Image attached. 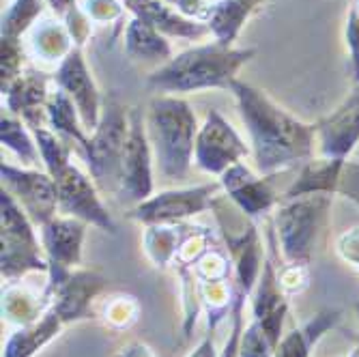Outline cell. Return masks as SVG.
<instances>
[{"label":"cell","mask_w":359,"mask_h":357,"mask_svg":"<svg viewBox=\"0 0 359 357\" xmlns=\"http://www.w3.org/2000/svg\"><path fill=\"white\" fill-rule=\"evenodd\" d=\"M231 93L237 97L241 119L250 132L260 175L273 177L312 159L316 125H306L290 116L263 90L245 82L235 80Z\"/></svg>","instance_id":"1"},{"label":"cell","mask_w":359,"mask_h":357,"mask_svg":"<svg viewBox=\"0 0 359 357\" xmlns=\"http://www.w3.org/2000/svg\"><path fill=\"white\" fill-rule=\"evenodd\" d=\"M256 54L254 48L233 50L231 46L207 43L191 48L164 62L147 80L159 93H189L201 88H231L237 72Z\"/></svg>","instance_id":"2"},{"label":"cell","mask_w":359,"mask_h":357,"mask_svg":"<svg viewBox=\"0 0 359 357\" xmlns=\"http://www.w3.org/2000/svg\"><path fill=\"white\" fill-rule=\"evenodd\" d=\"M147 132L159 175L166 181H183L196 151V114L181 97L159 95L149 104Z\"/></svg>","instance_id":"3"},{"label":"cell","mask_w":359,"mask_h":357,"mask_svg":"<svg viewBox=\"0 0 359 357\" xmlns=\"http://www.w3.org/2000/svg\"><path fill=\"white\" fill-rule=\"evenodd\" d=\"M129 136V112L116 95L104 100L102 121L88 138L84 149V159L90 168L95 185L116 196L123 177V157Z\"/></svg>","instance_id":"4"},{"label":"cell","mask_w":359,"mask_h":357,"mask_svg":"<svg viewBox=\"0 0 359 357\" xmlns=\"http://www.w3.org/2000/svg\"><path fill=\"white\" fill-rule=\"evenodd\" d=\"M0 241H3V280L18 282L30 271L48 274L50 263L35 235V224L3 187L0 191Z\"/></svg>","instance_id":"5"},{"label":"cell","mask_w":359,"mask_h":357,"mask_svg":"<svg viewBox=\"0 0 359 357\" xmlns=\"http://www.w3.org/2000/svg\"><path fill=\"white\" fill-rule=\"evenodd\" d=\"M332 207V194H308L299 198H286L276 209L278 243L286 265L308 267L316 235Z\"/></svg>","instance_id":"6"},{"label":"cell","mask_w":359,"mask_h":357,"mask_svg":"<svg viewBox=\"0 0 359 357\" xmlns=\"http://www.w3.org/2000/svg\"><path fill=\"white\" fill-rule=\"evenodd\" d=\"M211 211L222 229L226 252L235 267V284L245 295H252L256 280L263 269V243H260L256 224L228 196H217L211 203Z\"/></svg>","instance_id":"7"},{"label":"cell","mask_w":359,"mask_h":357,"mask_svg":"<svg viewBox=\"0 0 359 357\" xmlns=\"http://www.w3.org/2000/svg\"><path fill=\"white\" fill-rule=\"evenodd\" d=\"M48 276L50 280L43 290V299L65 325L88 318L93 302L108 288V280L102 274L88 269L50 267Z\"/></svg>","instance_id":"8"},{"label":"cell","mask_w":359,"mask_h":357,"mask_svg":"<svg viewBox=\"0 0 359 357\" xmlns=\"http://www.w3.org/2000/svg\"><path fill=\"white\" fill-rule=\"evenodd\" d=\"M153 147L142 108L129 110V136L123 157V177L116 191L118 203L140 205L153 196Z\"/></svg>","instance_id":"9"},{"label":"cell","mask_w":359,"mask_h":357,"mask_svg":"<svg viewBox=\"0 0 359 357\" xmlns=\"http://www.w3.org/2000/svg\"><path fill=\"white\" fill-rule=\"evenodd\" d=\"M219 189H224L222 181L185 187V189H166V191L155 194V196H151L149 201L132 207L127 215L136 222L147 224V226L179 224V222H185L198 213L209 211Z\"/></svg>","instance_id":"10"},{"label":"cell","mask_w":359,"mask_h":357,"mask_svg":"<svg viewBox=\"0 0 359 357\" xmlns=\"http://www.w3.org/2000/svg\"><path fill=\"white\" fill-rule=\"evenodd\" d=\"M56 191H58V211L62 215L78 217L86 224L97 226L100 231L116 235V224L108 209L104 207L100 194H97L95 181H90L76 164L62 168L56 177Z\"/></svg>","instance_id":"11"},{"label":"cell","mask_w":359,"mask_h":357,"mask_svg":"<svg viewBox=\"0 0 359 357\" xmlns=\"http://www.w3.org/2000/svg\"><path fill=\"white\" fill-rule=\"evenodd\" d=\"M3 187L18 201L35 226H46L58 211L56 181L50 173H39L35 168H18L11 164H0Z\"/></svg>","instance_id":"12"},{"label":"cell","mask_w":359,"mask_h":357,"mask_svg":"<svg viewBox=\"0 0 359 357\" xmlns=\"http://www.w3.org/2000/svg\"><path fill=\"white\" fill-rule=\"evenodd\" d=\"M243 157H248V147L241 136L217 110H211L196 136L194 164L209 175L222 177L228 168L241 164Z\"/></svg>","instance_id":"13"},{"label":"cell","mask_w":359,"mask_h":357,"mask_svg":"<svg viewBox=\"0 0 359 357\" xmlns=\"http://www.w3.org/2000/svg\"><path fill=\"white\" fill-rule=\"evenodd\" d=\"M56 84L72 97V102L78 108L80 121L84 125V129L88 132H95L97 125L102 121V110H104V102L100 97V90H97L86 62L82 58L80 48H74L69 52V56L60 62L58 72L54 74Z\"/></svg>","instance_id":"14"},{"label":"cell","mask_w":359,"mask_h":357,"mask_svg":"<svg viewBox=\"0 0 359 357\" xmlns=\"http://www.w3.org/2000/svg\"><path fill=\"white\" fill-rule=\"evenodd\" d=\"M271 177H258L254 175L243 161L228 168L222 175V187L226 196L231 198L250 220L267 213L276 203L278 196L269 183Z\"/></svg>","instance_id":"15"},{"label":"cell","mask_w":359,"mask_h":357,"mask_svg":"<svg viewBox=\"0 0 359 357\" xmlns=\"http://www.w3.org/2000/svg\"><path fill=\"white\" fill-rule=\"evenodd\" d=\"M86 222L69 215H56L41 226V245L50 267L76 269L82 265V243Z\"/></svg>","instance_id":"16"},{"label":"cell","mask_w":359,"mask_h":357,"mask_svg":"<svg viewBox=\"0 0 359 357\" xmlns=\"http://www.w3.org/2000/svg\"><path fill=\"white\" fill-rule=\"evenodd\" d=\"M3 95L7 97V110L18 114L26 123V127L30 129L46 127L43 123H48L50 90L43 74L37 72L22 74Z\"/></svg>","instance_id":"17"},{"label":"cell","mask_w":359,"mask_h":357,"mask_svg":"<svg viewBox=\"0 0 359 357\" xmlns=\"http://www.w3.org/2000/svg\"><path fill=\"white\" fill-rule=\"evenodd\" d=\"M127 7L138 20L153 26L161 35L181 37V39H201L209 30L207 24L185 18L183 13L172 11L166 0H127Z\"/></svg>","instance_id":"18"},{"label":"cell","mask_w":359,"mask_h":357,"mask_svg":"<svg viewBox=\"0 0 359 357\" xmlns=\"http://www.w3.org/2000/svg\"><path fill=\"white\" fill-rule=\"evenodd\" d=\"M316 136L323 157L346 161L359 142V108L340 106L327 119L316 123Z\"/></svg>","instance_id":"19"},{"label":"cell","mask_w":359,"mask_h":357,"mask_svg":"<svg viewBox=\"0 0 359 357\" xmlns=\"http://www.w3.org/2000/svg\"><path fill=\"white\" fill-rule=\"evenodd\" d=\"M346 161L342 159H330V157H320V159H308L302 166L297 179L290 183V187L284 191V201L286 198H299L308 196V194H334L338 191L340 175Z\"/></svg>","instance_id":"20"},{"label":"cell","mask_w":359,"mask_h":357,"mask_svg":"<svg viewBox=\"0 0 359 357\" xmlns=\"http://www.w3.org/2000/svg\"><path fill=\"white\" fill-rule=\"evenodd\" d=\"M65 323L52 310H48L37 323L26 328H18L3 351V357H35L46 344H50L62 330Z\"/></svg>","instance_id":"21"},{"label":"cell","mask_w":359,"mask_h":357,"mask_svg":"<svg viewBox=\"0 0 359 357\" xmlns=\"http://www.w3.org/2000/svg\"><path fill=\"white\" fill-rule=\"evenodd\" d=\"M342 318L340 310H323L318 312L312 321H308L304 328L292 330L290 334H286L280 344L276 346L273 357H310L312 346L327 334L330 330H334Z\"/></svg>","instance_id":"22"},{"label":"cell","mask_w":359,"mask_h":357,"mask_svg":"<svg viewBox=\"0 0 359 357\" xmlns=\"http://www.w3.org/2000/svg\"><path fill=\"white\" fill-rule=\"evenodd\" d=\"M265 0H217L213 7L207 26L213 32V37L222 46H231L239 35V28L248 20V15L263 5Z\"/></svg>","instance_id":"23"},{"label":"cell","mask_w":359,"mask_h":357,"mask_svg":"<svg viewBox=\"0 0 359 357\" xmlns=\"http://www.w3.org/2000/svg\"><path fill=\"white\" fill-rule=\"evenodd\" d=\"M125 52L129 58L136 60H159V62L172 60V50L170 43L164 39V35L138 18H134L127 24Z\"/></svg>","instance_id":"24"},{"label":"cell","mask_w":359,"mask_h":357,"mask_svg":"<svg viewBox=\"0 0 359 357\" xmlns=\"http://www.w3.org/2000/svg\"><path fill=\"white\" fill-rule=\"evenodd\" d=\"M288 312V297L278 280V271L271 261L263 263L256 286L252 290V314L254 321H267L276 314Z\"/></svg>","instance_id":"25"},{"label":"cell","mask_w":359,"mask_h":357,"mask_svg":"<svg viewBox=\"0 0 359 357\" xmlns=\"http://www.w3.org/2000/svg\"><path fill=\"white\" fill-rule=\"evenodd\" d=\"M48 125L52 127V132L76 142L80 147V151L84 153V149L88 144V136L84 134V125L80 121L76 104L60 86L56 90H52L48 97Z\"/></svg>","instance_id":"26"},{"label":"cell","mask_w":359,"mask_h":357,"mask_svg":"<svg viewBox=\"0 0 359 357\" xmlns=\"http://www.w3.org/2000/svg\"><path fill=\"white\" fill-rule=\"evenodd\" d=\"M46 299L43 295H35L30 288L9 282L3 290V318L15 328H26L37 323L46 314Z\"/></svg>","instance_id":"27"},{"label":"cell","mask_w":359,"mask_h":357,"mask_svg":"<svg viewBox=\"0 0 359 357\" xmlns=\"http://www.w3.org/2000/svg\"><path fill=\"white\" fill-rule=\"evenodd\" d=\"M187 224H151L144 233V250L155 267H168L179 252Z\"/></svg>","instance_id":"28"},{"label":"cell","mask_w":359,"mask_h":357,"mask_svg":"<svg viewBox=\"0 0 359 357\" xmlns=\"http://www.w3.org/2000/svg\"><path fill=\"white\" fill-rule=\"evenodd\" d=\"M235 293H237V284H231L228 278L201 282V302H203V310L207 314L209 332L215 334V328L228 316V312L233 310Z\"/></svg>","instance_id":"29"},{"label":"cell","mask_w":359,"mask_h":357,"mask_svg":"<svg viewBox=\"0 0 359 357\" xmlns=\"http://www.w3.org/2000/svg\"><path fill=\"white\" fill-rule=\"evenodd\" d=\"M0 140H3V144L11 153H15L22 164L26 166H35L41 157L37 140H32V136L26 132V123L5 112H3V119H0Z\"/></svg>","instance_id":"30"},{"label":"cell","mask_w":359,"mask_h":357,"mask_svg":"<svg viewBox=\"0 0 359 357\" xmlns=\"http://www.w3.org/2000/svg\"><path fill=\"white\" fill-rule=\"evenodd\" d=\"M32 48L43 60H65L74 50L69 30L52 20L37 28V32L32 35Z\"/></svg>","instance_id":"31"},{"label":"cell","mask_w":359,"mask_h":357,"mask_svg":"<svg viewBox=\"0 0 359 357\" xmlns=\"http://www.w3.org/2000/svg\"><path fill=\"white\" fill-rule=\"evenodd\" d=\"M32 136L37 140L41 161L52 177H56L62 168H67L72 164V144L67 142L69 138H65L56 132H50L48 127L32 129Z\"/></svg>","instance_id":"32"},{"label":"cell","mask_w":359,"mask_h":357,"mask_svg":"<svg viewBox=\"0 0 359 357\" xmlns=\"http://www.w3.org/2000/svg\"><path fill=\"white\" fill-rule=\"evenodd\" d=\"M43 11V0H15L3 18V39H18Z\"/></svg>","instance_id":"33"},{"label":"cell","mask_w":359,"mask_h":357,"mask_svg":"<svg viewBox=\"0 0 359 357\" xmlns=\"http://www.w3.org/2000/svg\"><path fill=\"white\" fill-rule=\"evenodd\" d=\"M140 314V304L136 302V297L132 295H116L110 297V302H106L104 306V318L110 328L123 332L129 330L138 321Z\"/></svg>","instance_id":"34"},{"label":"cell","mask_w":359,"mask_h":357,"mask_svg":"<svg viewBox=\"0 0 359 357\" xmlns=\"http://www.w3.org/2000/svg\"><path fill=\"white\" fill-rule=\"evenodd\" d=\"M231 265L233 261H231V256H228V252H224L219 245H213L191 269L201 282H207V280L228 278L231 276Z\"/></svg>","instance_id":"35"},{"label":"cell","mask_w":359,"mask_h":357,"mask_svg":"<svg viewBox=\"0 0 359 357\" xmlns=\"http://www.w3.org/2000/svg\"><path fill=\"white\" fill-rule=\"evenodd\" d=\"M273 353H276V346L265 336L260 323L252 318V323L243 330V336H241L239 357H273Z\"/></svg>","instance_id":"36"},{"label":"cell","mask_w":359,"mask_h":357,"mask_svg":"<svg viewBox=\"0 0 359 357\" xmlns=\"http://www.w3.org/2000/svg\"><path fill=\"white\" fill-rule=\"evenodd\" d=\"M245 293L237 286L235 293V304L231 310V318H233V328L231 334H228L224 349L217 353V357H239V349H241V336H243V306H245Z\"/></svg>","instance_id":"37"},{"label":"cell","mask_w":359,"mask_h":357,"mask_svg":"<svg viewBox=\"0 0 359 357\" xmlns=\"http://www.w3.org/2000/svg\"><path fill=\"white\" fill-rule=\"evenodd\" d=\"M22 76V48L18 39H3V93Z\"/></svg>","instance_id":"38"},{"label":"cell","mask_w":359,"mask_h":357,"mask_svg":"<svg viewBox=\"0 0 359 357\" xmlns=\"http://www.w3.org/2000/svg\"><path fill=\"white\" fill-rule=\"evenodd\" d=\"M278 280L286 295H297L308 286V267L302 265H284L278 274Z\"/></svg>","instance_id":"39"},{"label":"cell","mask_w":359,"mask_h":357,"mask_svg":"<svg viewBox=\"0 0 359 357\" xmlns=\"http://www.w3.org/2000/svg\"><path fill=\"white\" fill-rule=\"evenodd\" d=\"M84 13L95 22H112L121 18L123 7L118 0H86Z\"/></svg>","instance_id":"40"},{"label":"cell","mask_w":359,"mask_h":357,"mask_svg":"<svg viewBox=\"0 0 359 357\" xmlns=\"http://www.w3.org/2000/svg\"><path fill=\"white\" fill-rule=\"evenodd\" d=\"M346 43L351 50V62H353V76L355 84H359V11L357 7L351 9L348 22H346Z\"/></svg>","instance_id":"41"},{"label":"cell","mask_w":359,"mask_h":357,"mask_svg":"<svg viewBox=\"0 0 359 357\" xmlns=\"http://www.w3.org/2000/svg\"><path fill=\"white\" fill-rule=\"evenodd\" d=\"M338 194H342V196L359 205V164L357 161H346L344 164L340 183H338Z\"/></svg>","instance_id":"42"},{"label":"cell","mask_w":359,"mask_h":357,"mask_svg":"<svg viewBox=\"0 0 359 357\" xmlns=\"http://www.w3.org/2000/svg\"><path fill=\"white\" fill-rule=\"evenodd\" d=\"M65 22H67V30H69L72 39L76 41V48H80L90 35V18L86 13H80L78 9H74L67 18H65Z\"/></svg>","instance_id":"43"},{"label":"cell","mask_w":359,"mask_h":357,"mask_svg":"<svg viewBox=\"0 0 359 357\" xmlns=\"http://www.w3.org/2000/svg\"><path fill=\"white\" fill-rule=\"evenodd\" d=\"M338 252L348 265L359 269V229H353L338 239Z\"/></svg>","instance_id":"44"},{"label":"cell","mask_w":359,"mask_h":357,"mask_svg":"<svg viewBox=\"0 0 359 357\" xmlns=\"http://www.w3.org/2000/svg\"><path fill=\"white\" fill-rule=\"evenodd\" d=\"M215 5H217L215 0H177L179 13L191 18H205V20H209Z\"/></svg>","instance_id":"45"},{"label":"cell","mask_w":359,"mask_h":357,"mask_svg":"<svg viewBox=\"0 0 359 357\" xmlns=\"http://www.w3.org/2000/svg\"><path fill=\"white\" fill-rule=\"evenodd\" d=\"M189 357H217V351H215V336L213 332H207V336L201 340V344L196 346L194 353H189Z\"/></svg>","instance_id":"46"},{"label":"cell","mask_w":359,"mask_h":357,"mask_svg":"<svg viewBox=\"0 0 359 357\" xmlns=\"http://www.w3.org/2000/svg\"><path fill=\"white\" fill-rule=\"evenodd\" d=\"M116 357H155V355L144 342H129L116 353Z\"/></svg>","instance_id":"47"},{"label":"cell","mask_w":359,"mask_h":357,"mask_svg":"<svg viewBox=\"0 0 359 357\" xmlns=\"http://www.w3.org/2000/svg\"><path fill=\"white\" fill-rule=\"evenodd\" d=\"M46 3L52 7L56 15H62V18H67L76 9V0H46Z\"/></svg>","instance_id":"48"},{"label":"cell","mask_w":359,"mask_h":357,"mask_svg":"<svg viewBox=\"0 0 359 357\" xmlns=\"http://www.w3.org/2000/svg\"><path fill=\"white\" fill-rule=\"evenodd\" d=\"M344 108H359V84H357V88L348 95V100L342 104Z\"/></svg>","instance_id":"49"},{"label":"cell","mask_w":359,"mask_h":357,"mask_svg":"<svg viewBox=\"0 0 359 357\" xmlns=\"http://www.w3.org/2000/svg\"><path fill=\"white\" fill-rule=\"evenodd\" d=\"M351 357H359V344H357V349H355V351L351 353Z\"/></svg>","instance_id":"50"},{"label":"cell","mask_w":359,"mask_h":357,"mask_svg":"<svg viewBox=\"0 0 359 357\" xmlns=\"http://www.w3.org/2000/svg\"><path fill=\"white\" fill-rule=\"evenodd\" d=\"M353 7H357V11H359V0H355V5Z\"/></svg>","instance_id":"51"},{"label":"cell","mask_w":359,"mask_h":357,"mask_svg":"<svg viewBox=\"0 0 359 357\" xmlns=\"http://www.w3.org/2000/svg\"><path fill=\"white\" fill-rule=\"evenodd\" d=\"M166 3H175L177 5V0H166Z\"/></svg>","instance_id":"52"},{"label":"cell","mask_w":359,"mask_h":357,"mask_svg":"<svg viewBox=\"0 0 359 357\" xmlns=\"http://www.w3.org/2000/svg\"><path fill=\"white\" fill-rule=\"evenodd\" d=\"M355 308H357V312H359V304H355Z\"/></svg>","instance_id":"53"},{"label":"cell","mask_w":359,"mask_h":357,"mask_svg":"<svg viewBox=\"0 0 359 357\" xmlns=\"http://www.w3.org/2000/svg\"><path fill=\"white\" fill-rule=\"evenodd\" d=\"M125 3H127V0H125Z\"/></svg>","instance_id":"54"}]
</instances>
